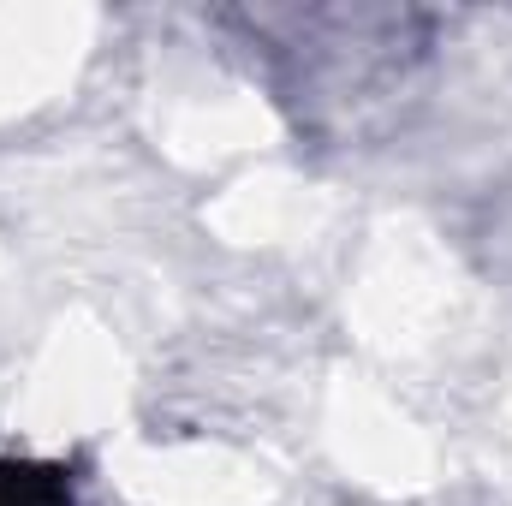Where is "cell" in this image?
<instances>
[{
    "label": "cell",
    "mask_w": 512,
    "mask_h": 506,
    "mask_svg": "<svg viewBox=\"0 0 512 506\" xmlns=\"http://www.w3.org/2000/svg\"><path fill=\"white\" fill-rule=\"evenodd\" d=\"M0 506H72V483L60 465H0Z\"/></svg>",
    "instance_id": "obj_1"
}]
</instances>
